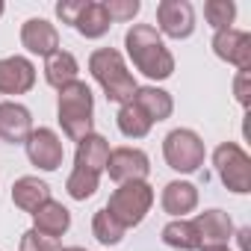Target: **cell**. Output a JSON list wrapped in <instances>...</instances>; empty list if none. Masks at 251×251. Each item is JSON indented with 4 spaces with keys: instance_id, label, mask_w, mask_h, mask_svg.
Listing matches in <instances>:
<instances>
[{
    "instance_id": "cell-12",
    "label": "cell",
    "mask_w": 251,
    "mask_h": 251,
    "mask_svg": "<svg viewBox=\"0 0 251 251\" xmlns=\"http://www.w3.org/2000/svg\"><path fill=\"white\" fill-rule=\"evenodd\" d=\"M36 86V65L27 56L0 59V95H27Z\"/></svg>"
},
{
    "instance_id": "cell-33",
    "label": "cell",
    "mask_w": 251,
    "mask_h": 251,
    "mask_svg": "<svg viewBox=\"0 0 251 251\" xmlns=\"http://www.w3.org/2000/svg\"><path fill=\"white\" fill-rule=\"evenodd\" d=\"M3 9H6V6H3V0H0V15H3Z\"/></svg>"
},
{
    "instance_id": "cell-20",
    "label": "cell",
    "mask_w": 251,
    "mask_h": 251,
    "mask_svg": "<svg viewBox=\"0 0 251 251\" xmlns=\"http://www.w3.org/2000/svg\"><path fill=\"white\" fill-rule=\"evenodd\" d=\"M77 71H80V65H77L74 53H68V50H62V48L45 59V80H48V86H53L56 92L65 89V86H71V83L77 80Z\"/></svg>"
},
{
    "instance_id": "cell-6",
    "label": "cell",
    "mask_w": 251,
    "mask_h": 251,
    "mask_svg": "<svg viewBox=\"0 0 251 251\" xmlns=\"http://www.w3.org/2000/svg\"><path fill=\"white\" fill-rule=\"evenodd\" d=\"M213 166H216V175L225 183V189H230L236 195L251 192V157L236 142H222L213 151Z\"/></svg>"
},
{
    "instance_id": "cell-26",
    "label": "cell",
    "mask_w": 251,
    "mask_h": 251,
    "mask_svg": "<svg viewBox=\"0 0 251 251\" xmlns=\"http://www.w3.org/2000/svg\"><path fill=\"white\" fill-rule=\"evenodd\" d=\"M204 18L216 33L227 30L233 24V18H236V3L233 0H207L204 3Z\"/></svg>"
},
{
    "instance_id": "cell-18",
    "label": "cell",
    "mask_w": 251,
    "mask_h": 251,
    "mask_svg": "<svg viewBox=\"0 0 251 251\" xmlns=\"http://www.w3.org/2000/svg\"><path fill=\"white\" fill-rule=\"evenodd\" d=\"M68 227H71V213H68L65 204H59L53 198L33 213V230H39V233H45L50 239H59Z\"/></svg>"
},
{
    "instance_id": "cell-10",
    "label": "cell",
    "mask_w": 251,
    "mask_h": 251,
    "mask_svg": "<svg viewBox=\"0 0 251 251\" xmlns=\"http://www.w3.org/2000/svg\"><path fill=\"white\" fill-rule=\"evenodd\" d=\"M213 53L219 59H225L227 65H233L236 71H248L251 68V36L245 30H219L213 36Z\"/></svg>"
},
{
    "instance_id": "cell-21",
    "label": "cell",
    "mask_w": 251,
    "mask_h": 251,
    "mask_svg": "<svg viewBox=\"0 0 251 251\" xmlns=\"http://www.w3.org/2000/svg\"><path fill=\"white\" fill-rule=\"evenodd\" d=\"M112 21L103 9V3H98V0H86V6L80 12V18L74 21V30L83 36V39H103L109 33Z\"/></svg>"
},
{
    "instance_id": "cell-7",
    "label": "cell",
    "mask_w": 251,
    "mask_h": 251,
    "mask_svg": "<svg viewBox=\"0 0 251 251\" xmlns=\"http://www.w3.org/2000/svg\"><path fill=\"white\" fill-rule=\"evenodd\" d=\"M157 24L160 36L169 39H189L195 33V9L189 0H160L157 3Z\"/></svg>"
},
{
    "instance_id": "cell-23",
    "label": "cell",
    "mask_w": 251,
    "mask_h": 251,
    "mask_svg": "<svg viewBox=\"0 0 251 251\" xmlns=\"http://www.w3.org/2000/svg\"><path fill=\"white\" fill-rule=\"evenodd\" d=\"M163 242L169 248H177V251H198L201 248V239H198V230L189 219H175L163 227Z\"/></svg>"
},
{
    "instance_id": "cell-13",
    "label": "cell",
    "mask_w": 251,
    "mask_h": 251,
    "mask_svg": "<svg viewBox=\"0 0 251 251\" xmlns=\"http://www.w3.org/2000/svg\"><path fill=\"white\" fill-rule=\"evenodd\" d=\"M21 45L36 56H50L59 50V30L45 18H30L21 27Z\"/></svg>"
},
{
    "instance_id": "cell-25",
    "label": "cell",
    "mask_w": 251,
    "mask_h": 251,
    "mask_svg": "<svg viewBox=\"0 0 251 251\" xmlns=\"http://www.w3.org/2000/svg\"><path fill=\"white\" fill-rule=\"evenodd\" d=\"M98 183H100V175H92L86 169H74L65 180V192L74 198V201H86L98 192Z\"/></svg>"
},
{
    "instance_id": "cell-29",
    "label": "cell",
    "mask_w": 251,
    "mask_h": 251,
    "mask_svg": "<svg viewBox=\"0 0 251 251\" xmlns=\"http://www.w3.org/2000/svg\"><path fill=\"white\" fill-rule=\"evenodd\" d=\"M83 6H86V0H62V3H56V15H59L62 24H71L74 27V21L80 18Z\"/></svg>"
},
{
    "instance_id": "cell-19",
    "label": "cell",
    "mask_w": 251,
    "mask_h": 251,
    "mask_svg": "<svg viewBox=\"0 0 251 251\" xmlns=\"http://www.w3.org/2000/svg\"><path fill=\"white\" fill-rule=\"evenodd\" d=\"M133 103L151 118V124L157 121H166L172 112H175V100L166 89H157V86H136L133 92Z\"/></svg>"
},
{
    "instance_id": "cell-24",
    "label": "cell",
    "mask_w": 251,
    "mask_h": 251,
    "mask_svg": "<svg viewBox=\"0 0 251 251\" xmlns=\"http://www.w3.org/2000/svg\"><path fill=\"white\" fill-rule=\"evenodd\" d=\"M92 233H95V239H98L100 245H118V242L124 239V227L106 213V207L92 216Z\"/></svg>"
},
{
    "instance_id": "cell-11",
    "label": "cell",
    "mask_w": 251,
    "mask_h": 251,
    "mask_svg": "<svg viewBox=\"0 0 251 251\" xmlns=\"http://www.w3.org/2000/svg\"><path fill=\"white\" fill-rule=\"evenodd\" d=\"M33 133V115L18 100H0V139L9 145H24Z\"/></svg>"
},
{
    "instance_id": "cell-27",
    "label": "cell",
    "mask_w": 251,
    "mask_h": 251,
    "mask_svg": "<svg viewBox=\"0 0 251 251\" xmlns=\"http://www.w3.org/2000/svg\"><path fill=\"white\" fill-rule=\"evenodd\" d=\"M103 9H106L109 21L115 24V21H133V18L139 15L142 3H139V0H106Z\"/></svg>"
},
{
    "instance_id": "cell-8",
    "label": "cell",
    "mask_w": 251,
    "mask_h": 251,
    "mask_svg": "<svg viewBox=\"0 0 251 251\" xmlns=\"http://www.w3.org/2000/svg\"><path fill=\"white\" fill-rule=\"evenodd\" d=\"M24 148H27L30 163H33L36 169H42V172H56V169L62 166V160H65L62 139H59L56 130H50V127H39V130H33V133L27 136Z\"/></svg>"
},
{
    "instance_id": "cell-17",
    "label": "cell",
    "mask_w": 251,
    "mask_h": 251,
    "mask_svg": "<svg viewBox=\"0 0 251 251\" xmlns=\"http://www.w3.org/2000/svg\"><path fill=\"white\" fill-rule=\"evenodd\" d=\"M106 160H109V142L100 133H89L86 139L77 142L74 169H86L92 175H100L106 169Z\"/></svg>"
},
{
    "instance_id": "cell-16",
    "label": "cell",
    "mask_w": 251,
    "mask_h": 251,
    "mask_svg": "<svg viewBox=\"0 0 251 251\" xmlns=\"http://www.w3.org/2000/svg\"><path fill=\"white\" fill-rule=\"evenodd\" d=\"M50 201V186L45 183V180H39V177H33V175H24V177H18L15 183H12V204L18 207V210H24V213H36L42 204H48Z\"/></svg>"
},
{
    "instance_id": "cell-9",
    "label": "cell",
    "mask_w": 251,
    "mask_h": 251,
    "mask_svg": "<svg viewBox=\"0 0 251 251\" xmlns=\"http://www.w3.org/2000/svg\"><path fill=\"white\" fill-rule=\"evenodd\" d=\"M103 172H109V177H112L115 183L145 180V177L151 175V160H148L145 151L124 145V148L109 151V160H106V169H103Z\"/></svg>"
},
{
    "instance_id": "cell-15",
    "label": "cell",
    "mask_w": 251,
    "mask_h": 251,
    "mask_svg": "<svg viewBox=\"0 0 251 251\" xmlns=\"http://www.w3.org/2000/svg\"><path fill=\"white\" fill-rule=\"evenodd\" d=\"M160 204L169 216L175 219H183L186 213H192L198 207V186L189 183V180H172L163 186V195H160Z\"/></svg>"
},
{
    "instance_id": "cell-28",
    "label": "cell",
    "mask_w": 251,
    "mask_h": 251,
    "mask_svg": "<svg viewBox=\"0 0 251 251\" xmlns=\"http://www.w3.org/2000/svg\"><path fill=\"white\" fill-rule=\"evenodd\" d=\"M21 251H62V245H59V239H50V236L30 227L21 236Z\"/></svg>"
},
{
    "instance_id": "cell-14",
    "label": "cell",
    "mask_w": 251,
    "mask_h": 251,
    "mask_svg": "<svg viewBox=\"0 0 251 251\" xmlns=\"http://www.w3.org/2000/svg\"><path fill=\"white\" fill-rule=\"evenodd\" d=\"M192 225L198 230L201 248L204 245H227V239L233 236V222L225 210H204L192 219Z\"/></svg>"
},
{
    "instance_id": "cell-31",
    "label": "cell",
    "mask_w": 251,
    "mask_h": 251,
    "mask_svg": "<svg viewBox=\"0 0 251 251\" xmlns=\"http://www.w3.org/2000/svg\"><path fill=\"white\" fill-rule=\"evenodd\" d=\"M198 251H230L227 245H204V248H198Z\"/></svg>"
},
{
    "instance_id": "cell-1",
    "label": "cell",
    "mask_w": 251,
    "mask_h": 251,
    "mask_svg": "<svg viewBox=\"0 0 251 251\" xmlns=\"http://www.w3.org/2000/svg\"><path fill=\"white\" fill-rule=\"evenodd\" d=\"M124 48L133 68L148 80H169L175 74V56L151 24H133L124 33Z\"/></svg>"
},
{
    "instance_id": "cell-2",
    "label": "cell",
    "mask_w": 251,
    "mask_h": 251,
    "mask_svg": "<svg viewBox=\"0 0 251 251\" xmlns=\"http://www.w3.org/2000/svg\"><path fill=\"white\" fill-rule=\"evenodd\" d=\"M56 118L62 124V133L71 142L86 139L89 133H95V95L83 80H74L71 86L59 89V100H56Z\"/></svg>"
},
{
    "instance_id": "cell-3",
    "label": "cell",
    "mask_w": 251,
    "mask_h": 251,
    "mask_svg": "<svg viewBox=\"0 0 251 251\" xmlns=\"http://www.w3.org/2000/svg\"><path fill=\"white\" fill-rule=\"evenodd\" d=\"M89 71H92V77L98 80V86L103 89L106 100H112V103H118V106L133 100L136 80H133V74L127 71L124 56H121L115 48H98V50H92V56H89Z\"/></svg>"
},
{
    "instance_id": "cell-5",
    "label": "cell",
    "mask_w": 251,
    "mask_h": 251,
    "mask_svg": "<svg viewBox=\"0 0 251 251\" xmlns=\"http://www.w3.org/2000/svg\"><path fill=\"white\" fill-rule=\"evenodd\" d=\"M204 139L189 130V127H177L163 139V157L169 163V169L180 172V175H192L204 166Z\"/></svg>"
},
{
    "instance_id": "cell-30",
    "label": "cell",
    "mask_w": 251,
    "mask_h": 251,
    "mask_svg": "<svg viewBox=\"0 0 251 251\" xmlns=\"http://www.w3.org/2000/svg\"><path fill=\"white\" fill-rule=\"evenodd\" d=\"M248 77H251V71H236V80H233V95H236L239 106H245V109H248V103H251V92H248Z\"/></svg>"
},
{
    "instance_id": "cell-32",
    "label": "cell",
    "mask_w": 251,
    "mask_h": 251,
    "mask_svg": "<svg viewBox=\"0 0 251 251\" xmlns=\"http://www.w3.org/2000/svg\"><path fill=\"white\" fill-rule=\"evenodd\" d=\"M62 251H89V248H80V245H68V248H62Z\"/></svg>"
},
{
    "instance_id": "cell-4",
    "label": "cell",
    "mask_w": 251,
    "mask_h": 251,
    "mask_svg": "<svg viewBox=\"0 0 251 251\" xmlns=\"http://www.w3.org/2000/svg\"><path fill=\"white\" fill-rule=\"evenodd\" d=\"M151 204H154V186L148 180H130V183H118V189L109 195L106 213L127 230L145 222Z\"/></svg>"
},
{
    "instance_id": "cell-22",
    "label": "cell",
    "mask_w": 251,
    "mask_h": 251,
    "mask_svg": "<svg viewBox=\"0 0 251 251\" xmlns=\"http://www.w3.org/2000/svg\"><path fill=\"white\" fill-rule=\"evenodd\" d=\"M115 124H118V130L121 136H127V139H145L151 133V118L130 100V103H121L118 106V115H115Z\"/></svg>"
}]
</instances>
